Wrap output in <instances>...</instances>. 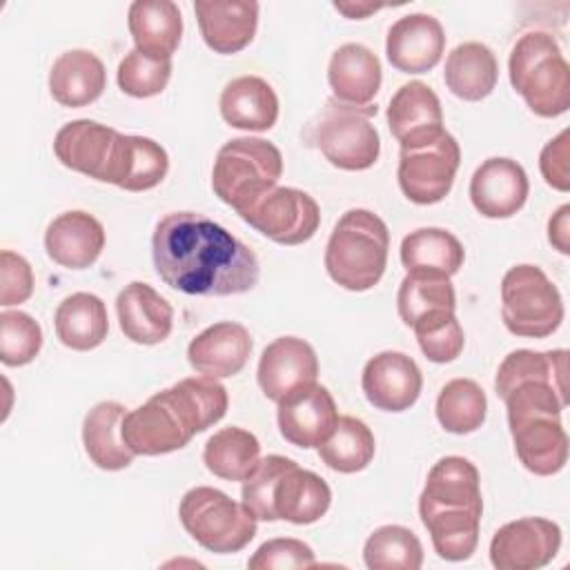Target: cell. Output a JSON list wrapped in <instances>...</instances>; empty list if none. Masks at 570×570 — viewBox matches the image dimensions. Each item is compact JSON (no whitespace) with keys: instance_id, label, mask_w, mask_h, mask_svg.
Segmentation results:
<instances>
[{"instance_id":"6da1fadb","label":"cell","mask_w":570,"mask_h":570,"mask_svg":"<svg viewBox=\"0 0 570 570\" xmlns=\"http://www.w3.org/2000/svg\"><path fill=\"white\" fill-rule=\"evenodd\" d=\"M151 258L165 285L191 296L243 294L261 276L254 249L198 212L165 214L151 236Z\"/></svg>"},{"instance_id":"7a4b0ae2","label":"cell","mask_w":570,"mask_h":570,"mask_svg":"<svg viewBox=\"0 0 570 570\" xmlns=\"http://www.w3.org/2000/svg\"><path fill=\"white\" fill-rule=\"evenodd\" d=\"M227 390L214 376H189L125 414L122 439L134 454L158 456L185 448L227 412Z\"/></svg>"},{"instance_id":"3957f363","label":"cell","mask_w":570,"mask_h":570,"mask_svg":"<svg viewBox=\"0 0 570 570\" xmlns=\"http://www.w3.org/2000/svg\"><path fill=\"white\" fill-rule=\"evenodd\" d=\"M419 514L436 554L445 561H465L476 550L483 514L474 463L463 456L439 459L419 497Z\"/></svg>"},{"instance_id":"277c9868","label":"cell","mask_w":570,"mask_h":570,"mask_svg":"<svg viewBox=\"0 0 570 570\" xmlns=\"http://www.w3.org/2000/svg\"><path fill=\"white\" fill-rule=\"evenodd\" d=\"M514 450L523 468L537 476L563 470L568 434L561 423L566 410V381L552 376L525 379L503 396Z\"/></svg>"},{"instance_id":"5b68a950","label":"cell","mask_w":570,"mask_h":570,"mask_svg":"<svg viewBox=\"0 0 570 570\" xmlns=\"http://www.w3.org/2000/svg\"><path fill=\"white\" fill-rule=\"evenodd\" d=\"M240 497L256 521L283 519L296 525L318 521L332 503V490L316 472L281 454L261 459L254 474L243 481Z\"/></svg>"},{"instance_id":"8992f818","label":"cell","mask_w":570,"mask_h":570,"mask_svg":"<svg viewBox=\"0 0 570 570\" xmlns=\"http://www.w3.org/2000/svg\"><path fill=\"white\" fill-rule=\"evenodd\" d=\"M387 249L390 232L383 218L370 209H350L330 234L325 269L336 285L350 292H365L381 281Z\"/></svg>"},{"instance_id":"52a82bcc","label":"cell","mask_w":570,"mask_h":570,"mask_svg":"<svg viewBox=\"0 0 570 570\" xmlns=\"http://www.w3.org/2000/svg\"><path fill=\"white\" fill-rule=\"evenodd\" d=\"M510 82L525 105L541 118H557L570 107V67L554 36L523 33L508 60Z\"/></svg>"},{"instance_id":"ba28073f","label":"cell","mask_w":570,"mask_h":570,"mask_svg":"<svg viewBox=\"0 0 570 570\" xmlns=\"http://www.w3.org/2000/svg\"><path fill=\"white\" fill-rule=\"evenodd\" d=\"M283 174L278 147L263 138H234L225 142L214 160L212 189L238 214L265 191L274 189Z\"/></svg>"},{"instance_id":"9c48e42d","label":"cell","mask_w":570,"mask_h":570,"mask_svg":"<svg viewBox=\"0 0 570 570\" xmlns=\"http://www.w3.org/2000/svg\"><path fill=\"white\" fill-rule=\"evenodd\" d=\"M178 517L191 539L216 554L238 552L256 534V517L243 501L238 503L209 485L187 490L180 499Z\"/></svg>"},{"instance_id":"30bf717a","label":"cell","mask_w":570,"mask_h":570,"mask_svg":"<svg viewBox=\"0 0 570 570\" xmlns=\"http://www.w3.org/2000/svg\"><path fill=\"white\" fill-rule=\"evenodd\" d=\"M501 318L510 334L546 338L563 321L557 285L537 265H514L501 281Z\"/></svg>"},{"instance_id":"8fae6325","label":"cell","mask_w":570,"mask_h":570,"mask_svg":"<svg viewBox=\"0 0 570 570\" xmlns=\"http://www.w3.org/2000/svg\"><path fill=\"white\" fill-rule=\"evenodd\" d=\"M372 116H376V105L354 107L330 98L312 127V142L338 169H370L381 154V138Z\"/></svg>"},{"instance_id":"7c38bea8","label":"cell","mask_w":570,"mask_h":570,"mask_svg":"<svg viewBox=\"0 0 570 570\" xmlns=\"http://www.w3.org/2000/svg\"><path fill=\"white\" fill-rule=\"evenodd\" d=\"M459 163V142L448 131L425 145L403 147L396 171L399 187L412 203L434 205L450 194Z\"/></svg>"},{"instance_id":"4fadbf2b","label":"cell","mask_w":570,"mask_h":570,"mask_svg":"<svg viewBox=\"0 0 570 570\" xmlns=\"http://www.w3.org/2000/svg\"><path fill=\"white\" fill-rule=\"evenodd\" d=\"M256 232L278 245L307 243L318 225V203L296 187H274L238 214Z\"/></svg>"},{"instance_id":"5bb4252c","label":"cell","mask_w":570,"mask_h":570,"mask_svg":"<svg viewBox=\"0 0 570 570\" xmlns=\"http://www.w3.org/2000/svg\"><path fill=\"white\" fill-rule=\"evenodd\" d=\"M561 548V528L543 517H523L501 525L490 541V561L499 570H537Z\"/></svg>"},{"instance_id":"9a60e30c","label":"cell","mask_w":570,"mask_h":570,"mask_svg":"<svg viewBox=\"0 0 570 570\" xmlns=\"http://www.w3.org/2000/svg\"><path fill=\"white\" fill-rule=\"evenodd\" d=\"M120 131L102 122L82 118L67 122L53 138L56 158L89 178L109 183L116 151L120 145Z\"/></svg>"},{"instance_id":"2e32d148","label":"cell","mask_w":570,"mask_h":570,"mask_svg":"<svg viewBox=\"0 0 570 570\" xmlns=\"http://www.w3.org/2000/svg\"><path fill=\"white\" fill-rule=\"evenodd\" d=\"M256 379L263 394L269 401L281 403L289 394L316 383V352L307 341L298 336H281L263 350Z\"/></svg>"},{"instance_id":"e0dca14e","label":"cell","mask_w":570,"mask_h":570,"mask_svg":"<svg viewBox=\"0 0 570 570\" xmlns=\"http://www.w3.org/2000/svg\"><path fill=\"white\" fill-rule=\"evenodd\" d=\"M361 387L376 410L403 412L416 403L423 376L412 356L387 350L365 363Z\"/></svg>"},{"instance_id":"ac0fdd59","label":"cell","mask_w":570,"mask_h":570,"mask_svg":"<svg viewBox=\"0 0 570 570\" xmlns=\"http://www.w3.org/2000/svg\"><path fill=\"white\" fill-rule=\"evenodd\" d=\"M278 430L296 448H318L338 421L336 403L325 385L303 387L278 403Z\"/></svg>"},{"instance_id":"d6986e66","label":"cell","mask_w":570,"mask_h":570,"mask_svg":"<svg viewBox=\"0 0 570 570\" xmlns=\"http://www.w3.org/2000/svg\"><path fill=\"white\" fill-rule=\"evenodd\" d=\"M525 169L512 158H488L470 178V200L485 218H510L528 198Z\"/></svg>"},{"instance_id":"ffe728a7","label":"cell","mask_w":570,"mask_h":570,"mask_svg":"<svg viewBox=\"0 0 570 570\" xmlns=\"http://www.w3.org/2000/svg\"><path fill=\"white\" fill-rule=\"evenodd\" d=\"M445 49L441 22L430 13L399 18L385 40V53L394 69L403 73H425L439 65Z\"/></svg>"},{"instance_id":"44dd1931","label":"cell","mask_w":570,"mask_h":570,"mask_svg":"<svg viewBox=\"0 0 570 570\" xmlns=\"http://www.w3.org/2000/svg\"><path fill=\"white\" fill-rule=\"evenodd\" d=\"M387 127L401 149L439 138L445 131L439 96L421 80L401 85L387 105Z\"/></svg>"},{"instance_id":"7402d4cb","label":"cell","mask_w":570,"mask_h":570,"mask_svg":"<svg viewBox=\"0 0 570 570\" xmlns=\"http://www.w3.org/2000/svg\"><path fill=\"white\" fill-rule=\"evenodd\" d=\"M252 345L254 343L245 325L220 321L191 338L187 347V361L198 374L227 379L245 367L252 354Z\"/></svg>"},{"instance_id":"603a6c76","label":"cell","mask_w":570,"mask_h":570,"mask_svg":"<svg viewBox=\"0 0 570 570\" xmlns=\"http://www.w3.org/2000/svg\"><path fill=\"white\" fill-rule=\"evenodd\" d=\"M194 11L205 45L216 53H236L254 40L258 27V2L196 0Z\"/></svg>"},{"instance_id":"cb8c5ba5","label":"cell","mask_w":570,"mask_h":570,"mask_svg":"<svg viewBox=\"0 0 570 570\" xmlns=\"http://www.w3.org/2000/svg\"><path fill=\"white\" fill-rule=\"evenodd\" d=\"M105 247V227L87 212L71 209L56 216L45 232L49 258L67 269L94 265Z\"/></svg>"},{"instance_id":"d4e9b609","label":"cell","mask_w":570,"mask_h":570,"mask_svg":"<svg viewBox=\"0 0 570 570\" xmlns=\"http://www.w3.org/2000/svg\"><path fill=\"white\" fill-rule=\"evenodd\" d=\"M122 334L138 345H156L171 334L174 309L151 285L134 281L116 298Z\"/></svg>"},{"instance_id":"484cf974","label":"cell","mask_w":570,"mask_h":570,"mask_svg":"<svg viewBox=\"0 0 570 570\" xmlns=\"http://www.w3.org/2000/svg\"><path fill=\"white\" fill-rule=\"evenodd\" d=\"M327 80L338 102L370 107L381 89V62L365 45L345 42L330 58Z\"/></svg>"},{"instance_id":"4316f807","label":"cell","mask_w":570,"mask_h":570,"mask_svg":"<svg viewBox=\"0 0 570 570\" xmlns=\"http://www.w3.org/2000/svg\"><path fill=\"white\" fill-rule=\"evenodd\" d=\"M127 24L136 42V49L147 56L171 60L174 51L180 45L183 16L178 4L171 0L131 2L127 13Z\"/></svg>"},{"instance_id":"83f0119b","label":"cell","mask_w":570,"mask_h":570,"mask_svg":"<svg viewBox=\"0 0 570 570\" xmlns=\"http://www.w3.org/2000/svg\"><path fill=\"white\" fill-rule=\"evenodd\" d=\"M105 85V65L87 49H69L60 53L49 71V91L62 107H85L98 100Z\"/></svg>"},{"instance_id":"f1b7e54d","label":"cell","mask_w":570,"mask_h":570,"mask_svg":"<svg viewBox=\"0 0 570 570\" xmlns=\"http://www.w3.org/2000/svg\"><path fill=\"white\" fill-rule=\"evenodd\" d=\"M218 107L223 120L236 129L267 131L278 120L276 91L258 76H238L227 82Z\"/></svg>"},{"instance_id":"f546056e","label":"cell","mask_w":570,"mask_h":570,"mask_svg":"<svg viewBox=\"0 0 570 570\" xmlns=\"http://www.w3.org/2000/svg\"><path fill=\"white\" fill-rule=\"evenodd\" d=\"M125 414L127 410L122 403L102 401L96 403L82 421L85 452L100 470H125L136 456L122 439Z\"/></svg>"},{"instance_id":"4dcf8cb0","label":"cell","mask_w":570,"mask_h":570,"mask_svg":"<svg viewBox=\"0 0 570 570\" xmlns=\"http://www.w3.org/2000/svg\"><path fill=\"white\" fill-rule=\"evenodd\" d=\"M499 78V65L483 42H463L445 58L443 80L448 89L468 102L483 100L492 94Z\"/></svg>"},{"instance_id":"1f68e13d","label":"cell","mask_w":570,"mask_h":570,"mask_svg":"<svg viewBox=\"0 0 570 570\" xmlns=\"http://www.w3.org/2000/svg\"><path fill=\"white\" fill-rule=\"evenodd\" d=\"M56 334L62 345L76 352L98 347L109 332L107 307L102 298L89 292H76L56 307Z\"/></svg>"},{"instance_id":"d6a6232c","label":"cell","mask_w":570,"mask_h":570,"mask_svg":"<svg viewBox=\"0 0 570 570\" xmlns=\"http://www.w3.org/2000/svg\"><path fill=\"white\" fill-rule=\"evenodd\" d=\"M169 169V156L165 147L145 136L120 138L114 171L109 183L127 191H145L156 187Z\"/></svg>"},{"instance_id":"836d02e7","label":"cell","mask_w":570,"mask_h":570,"mask_svg":"<svg viewBox=\"0 0 570 570\" xmlns=\"http://www.w3.org/2000/svg\"><path fill=\"white\" fill-rule=\"evenodd\" d=\"M205 468L225 481H245L261 463L258 439L243 428H223L214 432L203 450Z\"/></svg>"},{"instance_id":"e575fe53","label":"cell","mask_w":570,"mask_h":570,"mask_svg":"<svg viewBox=\"0 0 570 570\" xmlns=\"http://www.w3.org/2000/svg\"><path fill=\"white\" fill-rule=\"evenodd\" d=\"M465 258L459 238L441 227H421L410 232L401 243V263L407 272H434L452 276Z\"/></svg>"},{"instance_id":"d590c367","label":"cell","mask_w":570,"mask_h":570,"mask_svg":"<svg viewBox=\"0 0 570 570\" xmlns=\"http://www.w3.org/2000/svg\"><path fill=\"white\" fill-rule=\"evenodd\" d=\"M374 434L356 416H338L332 434L318 445L321 461L341 474H354L374 459Z\"/></svg>"},{"instance_id":"8d00e7d4","label":"cell","mask_w":570,"mask_h":570,"mask_svg":"<svg viewBox=\"0 0 570 570\" xmlns=\"http://www.w3.org/2000/svg\"><path fill=\"white\" fill-rule=\"evenodd\" d=\"M488 399L472 379L448 381L436 399V419L445 432L470 434L485 421Z\"/></svg>"},{"instance_id":"74e56055","label":"cell","mask_w":570,"mask_h":570,"mask_svg":"<svg viewBox=\"0 0 570 570\" xmlns=\"http://www.w3.org/2000/svg\"><path fill=\"white\" fill-rule=\"evenodd\" d=\"M396 307L407 327H412V323L428 312L454 309L456 296L450 276L434 272H407L399 285Z\"/></svg>"},{"instance_id":"f35d334b","label":"cell","mask_w":570,"mask_h":570,"mask_svg":"<svg viewBox=\"0 0 570 570\" xmlns=\"http://www.w3.org/2000/svg\"><path fill=\"white\" fill-rule=\"evenodd\" d=\"M363 561L370 570H419L423 566V546L410 528L381 525L367 537Z\"/></svg>"},{"instance_id":"ab89813d","label":"cell","mask_w":570,"mask_h":570,"mask_svg":"<svg viewBox=\"0 0 570 570\" xmlns=\"http://www.w3.org/2000/svg\"><path fill=\"white\" fill-rule=\"evenodd\" d=\"M412 330L421 352L432 363L454 361L465 343V334L454 309L428 312L412 323Z\"/></svg>"},{"instance_id":"60d3db41","label":"cell","mask_w":570,"mask_h":570,"mask_svg":"<svg viewBox=\"0 0 570 570\" xmlns=\"http://www.w3.org/2000/svg\"><path fill=\"white\" fill-rule=\"evenodd\" d=\"M566 361H568L566 350H550V352L514 350L501 361L497 370V379H494L497 394L503 399L508 390L514 387L519 381L537 379V376H554L566 381Z\"/></svg>"},{"instance_id":"b9f144b4","label":"cell","mask_w":570,"mask_h":570,"mask_svg":"<svg viewBox=\"0 0 570 570\" xmlns=\"http://www.w3.org/2000/svg\"><path fill=\"white\" fill-rule=\"evenodd\" d=\"M42 347V330L38 321L20 309L0 314V361L9 367L31 363Z\"/></svg>"},{"instance_id":"7bdbcfd3","label":"cell","mask_w":570,"mask_h":570,"mask_svg":"<svg viewBox=\"0 0 570 570\" xmlns=\"http://www.w3.org/2000/svg\"><path fill=\"white\" fill-rule=\"evenodd\" d=\"M171 76V60H160L138 51L136 47L118 65V87L134 98L160 94Z\"/></svg>"},{"instance_id":"ee69618b","label":"cell","mask_w":570,"mask_h":570,"mask_svg":"<svg viewBox=\"0 0 570 570\" xmlns=\"http://www.w3.org/2000/svg\"><path fill=\"white\" fill-rule=\"evenodd\" d=\"M252 570H287V568H312L316 566L314 552L301 539H269L247 561Z\"/></svg>"},{"instance_id":"f6af8a7d","label":"cell","mask_w":570,"mask_h":570,"mask_svg":"<svg viewBox=\"0 0 570 570\" xmlns=\"http://www.w3.org/2000/svg\"><path fill=\"white\" fill-rule=\"evenodd\" d=\"M33 294V272L27 258L4 249L0 254V305L11 307L24 303Z\"/></svg>"},{"instance_id":"bcb514c9","label":"cell","mask_w":570,"mask_h":570,"mask_svg":"<svg viewBox=\"0 0 570 570\" xmlns=\"http://www.w3.org/2000/svg\"><path fill=\"white\" fill-rule=\"evenodd\" d=\"M539 169L546 183L559 191L570 189V169H568V129L552 138L539 156Z\"/></svg>"},{"instance_id":"7dc6e473","label":"cell","mask_w":570,"mask_h":570,"mask_svg":"<svg viewBox=\"0 0 570 570\" xmlns=\"http://www.w3.org/2000/svg\"><path fill=\"white\" fill-rule=\"evenodd\" d=\"M570 205H561L548 223V240L561 254H570Z\"/></svg>"},{"instance_id":"c3c4849f","label":"cell","mask_w":570,"mask_h":570,"mask_svg":"<svg viewBox=\"0 0 570 570\" xmlns=\"http://www.w3.org/2000/svg\"><path fill=\"white\" fill-rule=\"evenodd\" d=\"M334 9L341 11V13L347 16V18L361 20V18H365V16L374 13V11H379L381 4H372V2H365V4H361V2H356V4H354V2H336Z\"/></svg>"}]
</instances>
